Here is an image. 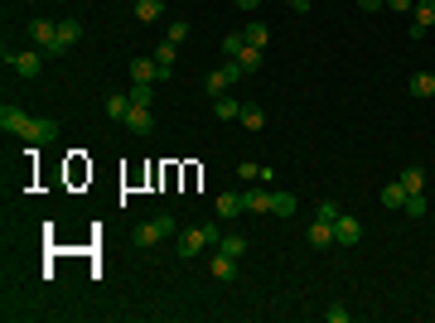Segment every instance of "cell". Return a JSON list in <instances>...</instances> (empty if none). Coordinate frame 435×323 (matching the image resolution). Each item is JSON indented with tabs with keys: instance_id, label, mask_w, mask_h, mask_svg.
<instances>
[{
	"instance_id": "cell-1",
	"label": "cell",
	"mask_w": 435,
	"mask_h": 323,
	"mask_svg": "<svg viewBox=\"0 0 435 323\" xmlns=\"http://www.w3.org/2000/svg\"><path fill=\"white\" fill-rule=\"evenodd\" d=\"M0 131L25 135L29 145H49V140H58V121H49V116H29V111L5 102V107H0Z\"/></svg>"
},
{
	"instance_id": "cell-2",
	"label": "cell",
	"mask_w": 435,
	"mask_h": 323,
	"mask_svg": "<svg viewBox=\"0 0 435 323\" xmlns=\"http://www.w3.org/2000/svg\"><path fill=\"white\" fill-rule=\"evenodd\" d=\"M218 237H222L218 227H189V232H179V242H174V256H179V261H193L203 246H218Z\"/></svg>"
},
{
	"instance_id": "cell-3",
	"label": "cell",
	"mask_w": 435,
	"mask_h": 323,
	"mask_svg": "<svg viewBox=\"0 0 435 323\" xmlns=\"http://www.w3.org/2000/svg\"><path fill=\"white\" fill-rule=\"evenodd\" d=\"M5 68H15L20 78H39L44 73V49H25V54H15V49H5Z\"/></svg>"
},
{
	"instance_id": "cell-4",
	"label": "cell",
	"mask_w": 435,
	"mask_h": 323,
	"mask_svg": "<svg viewBox=\"0 0 435 323\" xmlns=\"http://www.w3.org/2000/svg\"><path fill=\"white\" fill-rule=\"evenodd\" d=\"M29 39H34V49H44L49 58L63 54V49H58V25H54V20H44V15L29 20Z\"/></svg>"
},
{
	"instance_id": "cell-5",
	"label": "cell",
	"mask_w": 435,
	"mask_h": 323,
	"mask_svg": "<svg viewBox=\"0 0 435 323\" xmlns=\"http://www.w3.org/2000/svg\"><path fill=\"white\" fill-rule=\"evenodd\" d=\"M164 237H174V217L169 213H160V217H150V222L136 227V246H155V242H164Z\"/></svg>"
},
{
	"instance_id": "cell-6",
	"label": "cell",
	"mask_w": 435,
	"mask_h": 323,
	"mask_svg": "<svg viewBox=\"0 0 435 323\" xmlns=\"http://www.w3.org/2000/svg\"><path fill=\"white\" fill-rule=\"evenodd\" d=\"M237 78H242V63H237V58H227L218 73H208V78H203V92H208V97H222V92H227Z\"/></svg>"
},
{
	"instance_id": "cell-7",
	"label": "cell",
	"mask_w": 435,
	"mask_h": 323,
	"mask_svg": "<svg viewBox=\"0 0 435 323\" xmlns=\"http://www.w3.org/2000/svg\"><path fill=\"white\" fill-rule=\"evenodd\" d=\"M334 242L339 246H358L363 242V222L349 217V213H339V222H334Z\"/></svg>"
},
{
	"instance_id": "cell-8",
	"label": "cell",
	"mask_w": 435,
	"mask_h": 323,
	"mask_svg": "<svg viewBox=\"0 0 435 323\" xmlns=\"http://www.w3.org/2000/svg\"><path fill=\"white\" fill-rule=\"evenodd\" d=\"M426 29H435V0H416V10H411V39H421Z\"/></svg>"
},
{
	"instance_id": "cell-9",
	"label": "cell",
	"mask_w": 435,
	"mask_h": 323,
	"mask_svg": "<svg viewBox=\"0 0 435 323\" xmlns=\"http://www.w3.org/2000/svg\"><path fill=\"white\" fill-rule=\"evenodd\" d=\"M121 126H126V131H136V135H150V131H155V111L131 102V111H126V121H121Z\"/></svg>"
},
{
	"instance_id": "cell-10",
	"label": "cell",
	"mask_w": 435,
	"mask_h": 323,
	"mask_svg": "<svg viewBox=\"0 0 435 323\" xmlns=\"http://www.w3.org/2000/svg\"><path fill=\"white\" fill-rule=\"evenodd\" d=\"M305 242L315 246V251H329V246H334V222L315 217V222H310V232H305Z\"/></svg>"
},
{
	"instance_id": "cell-11",
	"label": "cell",
	"mask_w": 435,
	"mask_h": 323,
	"mask_svg": "<svg viewBox=\"0 0 435 323\" xmlns=\"http://www.w3.org/2000/svg\"><path fill=\"white\" fill-rule=\"evenodd\" d=\"M208 270H213V280H237V256L213 251V256H208Z\"/></svg>"
},
{
	"instance_id": "cell-12",
	"label": "cell",
	"mask_w": 435,
	"mask_h": 323,
	"mask_svg": "<svg viewBox=\"0 0 435 323\" xmlns=\"http://www.w3.org/2000/svg\"><path fill=\"white\" fill-rule=\"evenodd\" d=\"M407 92L416 97V102H431V97H435V73H411Z\"/></svg>"
},
{
	"instance_id": "cell-13",
	"label": "cell",
	"mask_w": 435,
	"mask_h": 323,
	"mask_svg": "<svg viewBox=\"0 0 435 323\" xmlns=\"http://www.w3.org/2000/svg\"><path fill=\"white\" fill-rule=\"evenodd\" d=\"M131 82H164L160 63H155V58H136V63H131Z\"/></svg>"
},
{
	"instance_id": "cell-14",
	"label": "cell",
	"mask_w": 435,
	"mask_h": 323,
	"mask_svg": "<svg viewBox=\"0 0 435 323\" xmlns=\"http://www.w3.org/2000/svg\"><path fill=\"white\" fill-rule=\"evenodd\" d=\"M102 107H107L111 121H126V111H131V92H107V102H102Z\"/></svg>"
},
{
	"instance_id": "cell-15",
	"label": "cell",
	"mask_w": 435,
	"mask_h": 323,
	"mask_svg": "<svg viewBox=\"0 0 435 323\" xmlns=\"http://www.w3.org/2000/svg\"><path fill=\"white\" fill-rule=\"evenodd\" d=\"M397 179H402V189H407V193H426V169H421V164H407Z\"/></svg>"
},
{
	"instance_id": "cell-16",
	"label": "cell",
	"mask_w": 435,
	"mask_h": 323,
	"mask_svg": "<svg viewBox=\"0 0 435 323\" xmlns=\"http://www.w3.org/2000/svg\"><path fill=\"white\" fill-rule=\"evenodd\" d=\"M242 213H247L242 193H218V217H242Z\"/></svg>"
},
{
	"instance_id": "cell-17",
	"label": "cell",
	"mask_w": 435,
	"mask_h": 323,
	"mask_svg": "<svg viewBox=\"0 0 435 323\" xmlns=\"http://www.w3.org/2000/svg\"><path fill=\"white\" fill-rule=\"evenodd\" d=\"M78 39H82V25H78V20H58V49H63V54H68Z\"/></svg>"
},
{
	"instance_id": "cell-18",
	"label": "cell",
	"mask_w": 435,
	"mask_h": 323,
	"mask_svg": "<svg viewBox=\"0 0 435 323\" xmlns=\"http://www.w3.org/2000/svg\"><path fill=\"white\" fill-rule=\"evenodd\" d=\"M213 116L218 121H237V116H242V102H232V97L222 92V97H213Z\"/></svg>"
},
{
	"instance_id": "cell-19",
	"label": "cell",
	"mask_w": 435,
	"mask_h": 323,
	"mask_svg": "<svg viewBox=\"0 0 435 323\" xmlns=\"http://www.w3.org/2000/svg\"><path fill=\"white\" fill-rule=\"evenodd\" d=\"M218 251H227V256L242 261V256H247V237H242V232H222V237H218Z\"/></svg>"
},
{
	"instance_id": "cell-20",
	"label": "cell",
	"mask_w": 435,
	"mask_h": 323,
	"mask_svg": "<svg viewBox=\"0 0 435 323\" xmlns=\"http://www.w3.org/2000/svg\"><path fill=\"white\" fill-rule=\"evenodd\" d=\"M402 203H407V189H402V179H392V184L382 189V208H392V213H402Z\"/></svg>"
},
{
	"instance_id": "cell-21",
	"label": "cell",
	"mask_w": 435,
	"mask_h": 323,
	"mask_svg": "<svg viewBox=\"0 0 435 323\" xmlns=\"http://www.w3.org/2000/svg\"><path fill=\"white\" fill-rule=\"evenodd\" d=\"M242 203H247V213H256V217H266V213H271V193H261V189L242 193Z\"/></svg>"
},
{
	"instance_id": "cell-22",
	"label": "cell",
	"mask_w": 435,
	"mask_h": 323,
	"mask_svg": "<svg viewBox=\"0 0 435 323\" xmlns=\"http://www.w3.org/2000/svg\"><path fill=\"white\" fill-rule=\"evenodd\" d=\"M164 15V0H136V20L140 25H155Z\"/></svg>"
},
{
	"instance_id": "cell-23",
	"label": "cell",
	"mask_w": 435,
	"mask_h": 323,
	"mask_svg": "<svg viewBox=\"0 0 435 323\" xmlns=\"http://www.w3.org/2000/svg\"><path fill=\"white\" fill-rule=\"evenodd\" d=\"M237 121H242L247 131H261V126H266V111L256 107V102H242V116H237Z\"/></svg>"
},
{
	"instance_id": "cell-24",
	"label": "cell",
	"mask_w": 435,
	"mask_h": 323,
	"mask_svg": "<svg viewBox=\"0 0 435 323\" xmlns=\"http://www.w3.org/2000/svg\"><path fill=\"white\" fill-rule=\"evenodd\" d=\"M295 208H300L295 193H271V217H290Z\"/></svg>"
},
{
	"instance_id": "cell-25",
	"label": "cell",
	"mask_w": 435,
	"mask_h": 323,
	"mask_svg": "<svg viewBox=\"0 0 435 323\" xmlns=\"http://www.w3.org/2000/svg\"><path fill=\"white\" fill-rule=\"evenodd\" d=\"M237 63H242V73H256V68L266 63V49H252V44H242V54H237Z\"/></svg>"
},
{
	"instance_id": "cell-26",
	"label": "cell",
	"mask_w": 435,
	"mask_h": 323,
	"mask_svg": "<svg viewBox=\"0 0 435 323\" xmlns=\"http://www.w3.org/2000/svg\"><path fill=\"white\" fill-rule=\"evenodd\" d=\"M174 54H179V44H169V39H164L160 49H155V63H160V73H164V78L174 73Z\"/></svg>"
},
{
	"instance_id": "cell-27",
	"label": "cell",
	"mask_w": 435,
	"mask_h": 323,
	"mask_svg": "<svg viewBox=\"0 0 435 323\" xmlns=\"http://www.w3.org/2000/svg\"><path fill=\"white\" fill-rule=\"evenodd\" d=\"M402 213H407V217H426V213H431V203H426V193H407V203H402Z\"/></svg>"
},
{
	"instance_id": "cell-28",
	"label": "cell",
	"mask_w": 435,
	"mask_h": 323,
	"mask_svg": "<svg viewBox=\"0 0 435 323\" xmlns=\"http://www.w3.org/2000/svg\"><path fill=\"white\" fill-rule=\"evenodd\" d=\"M131 102H136V107H150V102H155V82H131Z\"/></svg>"
},
{
	"instance_id": "cell-29",
	"label": "cell",
	"mask_w": 435,
	"mask_h": 323,
	"mask_svg": "<svg viewBox=\"0 0 435 323\" xmlns=\"http://www.w3.org/2000/svg\"><path fill=\"white\" fill-rule=\"evenodd\" d=\"M242 39L252 44V49H266V44H271V34H266V25H247V29H242Z\"/></svg>"
},
{
	"instance_id": "cell-30",
	"label": "cell",
	"mask_w": 435,
	"mask_h": 323,
	"mask_svg": "<svg viewBox=\"0 0 435 323\" xmlns=\"http://www.w3.org/2000/svg\"><path fill=\"white\" fill-rule=\"evenodd\" d=\"M339 213H344V208H339L334 198H324V203H320V213H315V217H324V222H339Z\"/></svg>"
},
{
	"instance_id": "cell-31",
	"label": "cell",
	"mask_w": 435,
	"mask_h": 323,
	"mask_svg": "<svg viewBox=\"0 0 435 323\" xmlns=\"http://www.w3.org/2000/svg\"><path fill=\"white\" fill-rule=\"evenodd\" d=\"M242 44H247L242 34H227V39H222V54H227V58H237V54H242Z\"/></svg>"
},
{
	"instance_id": "cell-32",
	"label": "cell",
	"mask_w": 435,
	"mask_h": 323,
	"mask_svg": "<svg viewBox=\"0 0 435 323\" xmlns=\"http://www.w3.org/2000/svg\"><path fill=\"white\" fill-rule=\"evenodd\" d=\"M164 39H169V44H184V39H189V25H184V20H174V25H169V34H164Z\"/></svg>"
},
{
	"instance_id": "cell-33",
	"label": "cell",
	"mask_w": 435,
	"mask_h": 323,
	"mask_svg": "<svg viewBox=\"0 0 435 323\" xmlns=\"http://www.w3.org/2000/svg\"><path fill=\"white\" fill-rule=\"evenodd\" d=\"M324 319H329V323H349V309H344V304H329Z\"/></svg>"
},
{
	"instance_id": "cell-34",
	"label": "cell",
	"mask_w": 435,
	"mask_h": 323,
	"mask_svg": "<svg viewBox=\"0 0 435 323\" xmlns=\"http://www.w3.org/2000/svg\"><path fill=\"white\" fill-rule=\"evenodd\" d=\"M237 174H242V184H252V179H261V164H242Z\"/></svg>"
},
{
	"instance_id": "cell-35",
	"label": "cell",
	"mask_w": 435,
	"mask_h": 323,
	"mask_svg": "<svg viewBox=\"0 0 435 323\" xmlns=\"http://www.w3.org/2000/svg\"><path fill=\"white\" fill-rule=\"evenodd\" d=\"M387 10H397V15H407V10H416V0H387Z\"/></svg>"
},
{
	"instance_id": "cell-36",
	"label": "cell",
	"mask_w": 435,
	"mask_h": 323,
	"mask_svg": "<svg viewBox=\"0 0 435 323\" xmlns=\"http://www.w3.org/2000/svg\"><path fill=\"white\" fill-rule=\"evenodd\" d=\"M382 5H387V0H358V10H363V15H373V10H382Z\"/></svg>"
},
{
	"instance_id": "cell-37",
	"label": "cell",
	"mask_w": 435,
	"mask_h": 323,
	"mask_svg": "<svg viewBox=\"0 0 435 323\" xmlns=\"http://www.w3.org/2000/svg\"><path fill=\"white\" fill-rule=\"evenodd\" d=\"M286 5H290V10H300V15L310 10V0H286Z\"/></svg>"
},
{
	"instance_id": "cell-38",
	"label": "cell",
	"mask_w": 435,
	"mask_h": 323,
	"mask_svg": "<svg viewBox=\"0 0 435 323\" xmlns=\"http://www.w3.org/2000/svg\"><path fill=\"white\" fill-rule=\"evenodd\" d=\"M256 5H261V0H237V10H256Z\"/></svg>"
}]
</instances>
